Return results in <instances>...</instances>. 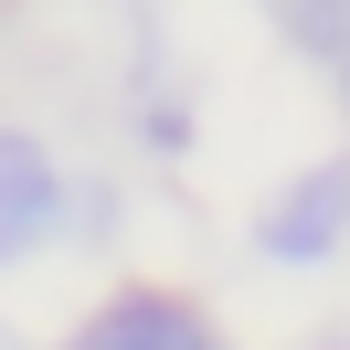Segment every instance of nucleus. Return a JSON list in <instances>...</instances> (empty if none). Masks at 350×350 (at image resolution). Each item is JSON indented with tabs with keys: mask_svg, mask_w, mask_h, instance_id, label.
I'll list each match as a JSON object with an SVG mask.
<instances>
[{
	"mask_svg": "<svg viewBox=\"0 0 350 350\" xmlns=\"http://www.w3.org/2000/svg\"><path fill=\"white\" fill-rule=\"evenodd\" d=\"M340 223H350V159H319V170H297L276 202H265L255 244H265L276 265H308V255L340 244Z\"/></svg>",
	"mask_w": 350,
	"mask_h": 350,
	"instance_id": "f257e3e1",
	"label": "nucleus"
},
{
	"mask_svg": "<svg viewBox=\"0 0 350 350\" xmlns=\"http://www.w3.org/2000/svg\"><path fill=\"white\" fill-rule=\"evenodd\" d=\"M53 213H64V180H53L43 138L0 128V265H11V255H32V244L53 234Z\"/></svg>",
	"mask_w": 350,
	"mask_h": 350,
	"instance_id": "f03ea898",
	"label": "nucleus"
},
{
	"mask_svg": "<svg viewBox=\"0 0 350 350\" xmlns=\"http://www.w3.org/2000/svg\"><path fill=\"white\" fill-rule=\"evenodd\" d=\"M75 350H223V340L180 297H117V308H96V319L75 329Z\"/></svg>",
	"mask_w": 350,
	"mask_h": 350,
	"instance_id": "7ed1b4c3",
	"label": "nucleus"
},
{
	"mask_svg": "<svg viewBox=\"0 0 350 350\" xmlns=\"http://www.w3.org/2000/svg\"><path fill=\"white\" fill-rule=\"evenodd\" d=\"M308 32H329L319 53H340V85H350V22H308Z\"/></svg>",
	"mask_w": 350,
	"mask_h": 350,
	"instance_id": "20e7f679",
	"label": "nucleus"
}]
</instances>
